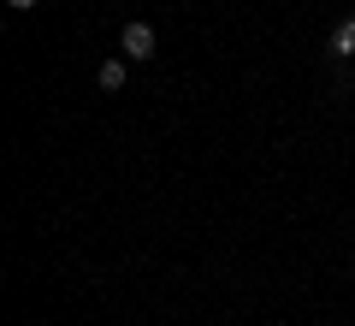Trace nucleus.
<instances>
[{"label":"nucleus","mask_w":355,"mask_h":326,"mask_svg":"<svg viewBox=\"0 0 355 326\" xmlns=\"http://www.w3.org/2000/svg\"><path fill=\"white\" fill-rule=\"evenodd\" d=\"M119 48H125L130 60H154V30L142 24V18H130V24L119 30Z\"/></svg>","instance_id":"nucleus-1"},{"label":"nucleus","mask_w":355,"mask_h":326,"mask_svg":"<svg viewBox=\"0 0 355 326\" xmlns=\"http://www.w3.org/2000/svg\"><path fill=\"white\" fill-rule=\"evenodd\" d=\"M6 6H12V13H36V0H6Z\"/></svg>","instance_id":"nucleus-4"},{"label":"nucleus","mask_w":355,"mask_h":326,"mask_svg":"<svg viewBox=\"0 0 355 326\" xmlns=\"http://www.w3.org/2000/svg\"><path fill=\"white\" fill-rule=\"evenodd\" d=\"M349 54H355V18H343L331 30V60H349Z\"/></svg>","instance_id":"nucleus-2"},{"label":"nucleus","mask_w":355,"mask_h":326,"mask_svg":"<svg viewBox=\"0 0 355 326\" xmlns=\"http://www.w3.org/2000/svg\"><path fill=\"white\" fill-rule=\"evenodd\" d=\"M125 77H130V72H125V60H107L95 83H101V89H125Z\"/></svg>","instance_id":"nucleus-3"}]
</instances>
